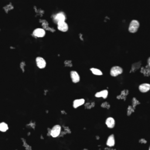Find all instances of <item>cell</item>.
I'll list each match as a JSON object with an SVG mask.
<instances>
[{"mask_svg": "<svg viewBox=\"0 0 150 150\" xmlns=\"http://www.w3.org/2000/svg\"><path fill=\"white\" fill-rule=\"evenodd\" d=\"M62 133V126L59 124H56L50 128V136L53 138L59 137Z\"/></svg>", "mask_w": 150, "mask_h": 150, "instance_id": "6da1fadb", "label": "cell"}, {"mask_svg": "<svg viewBox=\"0 0 150 150\" xmlns=\"http://www.w3.org/2000/svg\"><path fill=\"white\" fill-rule=\"evenodd\" d=\"M139 27H140V22L137 20H132L130 23L129 26H128V31L132 34L136 33Z\"/></svg>", "mask_w": 150, "mask_h": 150, "instance_id": "7a4b0ae2", "label": "cell"}, {"mask_svg": "<svg viewBox=\"0 0 150 150\" xmlns=\"http://www.w3.org/2000/svg\"><path fill=\"white\" fill-rule=\"evenodd\" d=\"M123 73V69L119 66H112L110 71V74L112 77H117Z\"/></svg>", "mask_w": 150, "mask_h": 150, "instance_id": "3957f363", "label": "cell"}, {"mask_svg": "<svg viewBox=\"0 0 150 150\" xmlns=\"http://www.w3.org/2000/svg\"><path fill=\"white\" fill-rule=\"evenodd\" d=\"M35 63L36 66L40 69H45L46 66V62L44 58L41 56H38L35 59Z\"/></svg>", "mask_w": 150, "mask_h": 150, "instance_id": "277c9868", "label": "cell"}, {"mask_svg": "<svg viewBox=\"0 0 150 150\" xmlns=\"http://www.w3.org/2000/svg\"><path fill=\"white\" fill-rule=\"evenodd\" d=\"M70 77L72 82L73 83H78L80 81V76L78 72L76 71H71L70 72Z\"/></svg>", "mask_w": 150, "mask_h": 150, "instance_id": "5b68a950", "label": "cell"}, {"mask_svg": "<svg viewBox=\"0 0 150 150\" xmlns=\"http://www.w3.org/2000/svg\"><path fill=\"white\" fill-rule=\"evenodd\" d=\"M66 15L65 14V13L63 12H60L56 14L55 16H54V21L55 22L58 24L59 22H63V21H65L66 20Z\"/></svg>", "mask_w": 150, "mask_h": 150, "instance_id": "8992f818", "label": "cell"}, {"mask_svg": "<svg viewBox=\"0 0 150 150\" xmlns=\"http://www.w3.org/2000/svg\"><path fill=\"white\" fill-rule=\"evenodd\" d=\"M86 103L85 99L83 98L80 99H77L73 100V103H72V106L74 109H77L81 107L82 106H83Z\"/></svg>", "mask_w": 150, "mask_h": 150, "instance_id": "52a82bcc", "label": "cell"}, {"mask_svg": "<svg viewBox=\"0 0 150 150\" xmlns=\"http://www.w3.org/2000/svg\"><path fill=\"white\" fill-rule=\"evenodd\" d=\"M138 90L141 93H146L150 90V83H144L139 85Z\"/></svg>", "mask_w": 150, "mask_h": 150, "instance_id": "ba28073f", "label": "cell"}, {"mask_svg": "<svg viewBox=\"0 0 150 150\" xmlns=\"http://www.w3.org/2000/svg\"><path fill=\"white\" fill-rule=\"evenodd\" d=\"M57 28L59 31L63 32H66L68 31L69 25L65 21H63V22H60L57 24Z\"/></svg>", "mask_w": 150, "mask_h": 150, "instance_id": "9c48e42d", "label": "cell"}, {"mask_svg": "<svg viewBox=\"0 0 150 150\" xmlns=\"http://www.w3.org/2000/svg\"><path fill=\"white\" fill-rule=\"evenodd\" d=\"M46 31L43 28H36L33 31L34 36L38 38H43L45 36Z\"/></svg>", "mask_w": 150, "mask_h": 150, "instance_id": "30bf717a", "label": "cell"}, {"mask_svg": "<svg viewBox=\"0 0 150 150\" xmlns=\"http://www.w3.org/2000/svg\"><path fill=\"white\" fill-rule=\"evenodd\" d=\"M109 91L107 89H104L97 92L95 93V96L96 98H103V99H106L108 97Z\"/></svg>", "mask_w": 150, "mask_h": 150, "instance_id": "8fae6325", "label": "cell"}, {"mask_svg": "<svg viewBox=\"0 0 150 150\" xmlns=\"http://www.w3.org/2000/svg\"><path fill=\"white\" fill-rule=\"evenodd\" d=\"M105 124L107 128L111 129V128H113L115 127V125H116V121H115L113 117H109L106 119Z\"/></svg>", "mask_w": 150, "mask_h": 150, "instance_id": "7c38bea8", "label": "cell"}, {"mask_svg": "<svg viewBox=\"0 0 150 150\" xmlns=\"http://www.w3.org/2000/svg\"><path fill=\"white\" fill-rule=\"evenodd\" d=\"M129 95V90L128 89H124L121 91L120 95L117 96V99L118 100H121L123 101H125L127 96Z\"/></svg>", "mask_w": 150, "mask_h": 150, "instance_id": "4fadbf2b", "label": "cell"}, {"mask_svg": "<svg viewBox=\"0 0 150 150\" xmlns=\"http://www.w3.org/2000/svg\"><path fill=\"white\" fill-rule=\"evenodd\" d=\"M116 144V140H115V136L114 134L110 135L106 141V145L109 147H113Z\"/></svg>", "mask_w": 150, "mask_h": 150, "instance_id": "5bb4252c", "label": "cell"}, {"mask_svg": "<svg viewBox=\"0 0 150 150\" xmlns=\"http://www.w3.org/2000/svg\"><path fill=\"white\" fill-rule=\"evenodd\" d=\"M140 72L144 76L149 77L150 76V67L147 65L146 67H142L141 68Z\"/></svg>", "mask_w": 150, "mask_h": 150, "instance_id": "9a60e30c", "label": "cell"}, {"mask_svg": "<svg viewBox=\"0 0 150 150\" xmlns=\"http://www.w3.org/2000/svg\"><path fill=\"white\" fill-rule=\"evenodd\" d=\"M9 127L7 123L5 122L0 123V131L2 133H5L8 130Z\"/></svg>", "mask_w": 150, "mask_h": 150, "instance_id": "2e32d148", "label": "cell"}, {"mask_svg": "<svg viewBox=\"0 0 150 150\" xmlns=\"http://www.w3.org/2000/svg\"><path fill=\"white\" fill-rule=\"evenodd\" d=\"M141 66V63L140 62L134 63L132 65V66H131V70L130 72V73H134V72H135V71L138 70V69L140 68Z\"/></svg>", "mask_w": 150, "mask_h": 150, "instance_id": "e0dca14e", "label": "cell"}, {"mask_svg": "<svg viewBox=\"0 0 150 150\" xmlns=\"http://www.w3.org/2000/svg\"><path fill=\"white\" fill-rule=\"evenodd\" d=\"M90 71L91 72H92V74H93L94 75H96V76H102L103 74L102 71L100 70L99 69L96 68H91L90 69Z\"/></svg>", "mask_w": 150, "mask_h": 150, "instance_id": "ac0fdd59", "label": "cell"}, {"mask_svg": "<svg viewBox=\"0 0 150 150\" xmlns=\"http://www.w3.org/2000/svg\"><path fill=\"white\" fill-rule=\"evenodd\" d=\"M84 106L85 109L90 110L95 106V101H88L87 103H85Z\"/></svg>", "mask_w": 150, "mask_h": 150, "instance_id": "d6986e66", "label": "cell"}, {"mask_svg": "<svg viewBox=\"0 0 150 150\" xmlns=\"http://www.w3.org/2000/svg\"><path fill=\"white\" fill-rule=\"evenodd\" d=\"M140 104L141 103L140 102V101H139L137 98L133 97L132 99V100H131V106H133V107L134 109H135L137 106L140 105Z\"/></svg>", "mask_w": 150, "mask_h": 150, "instance_id": "ffe728a7", "label": "cell"}, {"mask_svg": "<svg viewBox=\"0 0 150 150\" xmlns=\"http://www.w3.org/2000/svg\"><path fill=\"white\" fill-rule=\"evenodd\" d=\"M135 111V109L133 107V106L131 105H130L128 106L127 109V115L128 116H130Z\"/></svg>", "mask_w": 150, "mask_h": 150, "instance_id": "44dd1931", "label": "cell"}, {"mask_svg": "<svg viewBox=\"0 0 150 150\" xmlns=\"http://www.w3.org/2000/svg\"><path fill=\"white\" fill-rule=\"evenodd\" d=\"M110 104L107 101H104V102L102 103L101 104V107H102L103 109H107L109 110L110 109Z\"/></svg>", "mask_w": 150, "mask_h": 150, "instance_id": "7402d4cb", "label": "cell"}, {"mask_svg": "<svg viewBox=\"0 0 150 150\" xmlns=\"http://www.w3.org/2000/svg\"><path fill=\"white\" fill-rule=\"evenodd\" d=\"M22 141L23 142V146L25 147V148L26 150H32V147L31 146H30L28 144V143H26V141L25 140V139L24 138H22Z\"/></svg>", "mask_w": 150, "mask_h": 150, "instance_id": "603a6c76", "label": "cell"}, {"mask_svg": "<svg viewBox=\"0 0 150 150\" xmlns=\"http://www.w3.org/2000/svg\"><path fill=\"white\" fill-rule=\"evenodd\" d=\"M64 65L66 67H68V68H72L73 66V64H72V62L70 60H66L64 62Z\"/></svg>", "mask_w": 150, "mask_h": 150, "instance_id": "cb8c5ba5", "label": "cell"}, {"mask_svg": "<svg viewBox=\"0 0 150 150\" xmlns=\"http://www.w3.org/2000/svg\"><path fill=\"white\" fill-rule=\"evenodd\" d=\"M26 65V64L24 62H22L20 63V68H21V71H22L23 72H25V66Z\"/></svg>", "mask_w": 150, "mask_h": 150, "instance_id": "d4e9b609", "label": "cell"}, {"mask_svg": "<svg viewBox=\"0 0 150 150\" xmlns=\"http://www.w3.org/2000/svg\"><path fill=\"white\" fill-rule=\"evenodd\" d=\"M139 143L141 144H146L147 143V140L145 138H141L139 140Z\"/></svg>", "mask_w": 150, "mask_h": 150, "instance_id": "484cf974", "label": "cell"}, {"mask_svg": "<svg viewBox=\"0 0 150 150\" xmlns=\"http://www.w3.org/2000/svg\"><path fill=\"white\" fill-rule=\"evenodd\" d=\"M104 149L105 150H119V149H117L116 148H112V147H106V148H104Z\"/></svg>", "mask_w": 150, "mask_h": 150, "instance_id": "4316f807", "label": "cell"}, {"mask_svg": "<svg viewBox=\"0 0 150 150\" xmlns=\"http://www.w3.org/2000/svg\"><path fill=\"white\" fill-rule=\"evenodd\" d=\"M147 63H148V65L150 67V57H149L148 60H147Z\"/></svg>", "mask_w": 150, "mask_h": 150, "instance_id": "83f0119b", "label": "cell"}, {"mask_svg": "<svg viewBox=\"0 0 150 150\" xmlns=\"http://www.w3.org/2000/svg\"><path fill=\"white\" fill-rule=\"evenodd\" d=\"M148 150H150V146H149V148H148Z\"/></svg>", "mask_w": 150, "mask_h": 150, "instance_id": "f1b7e54d", "label": "cell"}, {"mask_svg": "<svg viewBox=\"0 0 150 150\" xmlns=\"http://www.w3.org/2000/svg\"><path fill=\"white\" fill-rule=\"evenodd\" d=\"M83 150H87V149H83Z\"/></svg>", "mask_w": 150, "mask_h": 150, "instance_id": "f546056e", "label": "cell"}]
</instances>
